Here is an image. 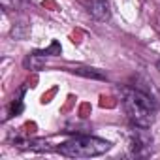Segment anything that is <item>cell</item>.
I'll list each match as a JSON object with an SVG mask.
<instances>
[{
    "mask_svg": "<svg viewBox=\"0 0 160 160\" xmlns=\"http://www.w3.org/2000/svg\"><path fill=\"white\" fill-rule=\"evenodd\" d=\"M89 12L96 21H108L111 17V6L109 0H91Z\"/></svg>",
    "mask_w": 160,
    "mask_h": 160,
    "instance_id": "277c9868",
    "label": "cell"
},
{
    "mask_svg": "<svg viewBox=\"0 0 160 160\" xmlns=\"http://www.w3.org/2000/svg\"><path fill=\"white\" fill-rule=\"evenodd\" d=\"M121 100H122V108H124L128 119L132 121V124L149 128L154 122L156 102L147 92H143L139 89H122Z\"/></svg>",
    "mask_w": 160,
    "mask_h": 160,
    "instance_id": "6da1fadb",
    "label": "cell"
},
{
    "mask_svg": "<svg viewBox=\"0 0 160 160\" xmlns=\"http://www.w3.org/2000/svg\"><path fill=\"white\" fill-rule=\"evenodd\" d=\"M111 149V143L94 136H77L72 138L57 147V151L62 156L68 158H91V156H100Z\"/></svg>",
    "mask_w": 160,
    "mask_h": 160,
    "instance_id": "7a4b0ae2",
    "label": "cell"
},
{
    "mask_svg": "<svg viewBox=\"0 0 160 160\" xmlns=\"http://www.w3.org/2000/svg\"><path fill=\"white\" fill-rule=\"evenodd\" d=\"M152 149V138L143 126H136L128 134V151L132 156H147Z\"/></svg>",
    "mask_w": 160,
    "mask_h": 160,
    "instance_id": "3957f363",
    "label": "cell"
},
{
    "mask_svg": "<svg viewBox=\"0 0 160 160\" xmlns=\"http://www.w3.org/2000/svg\"><path fill=\"white\" fill-rule=\"evenodd\" d=\"M0 4H2L6 10H15L19 6V0H0Z\"/></svg>",
    "mask_w": 160,
    "mask_h": 160,
    "instance_id": "8992f818",
    "label": "cell"
},
{
    "mask_svg": "<svg viewBox=\"0 0 160 160\" xmlns=\"http://www.w3.org/2000/svg\"><path fill=\"white\" fill-rule=\"evenodd\" d=\"M73 73L77 75H85V77H92V79H106V75L98 70H92V68H75Z\"/></svg>",
    "mask_w": 160,
    "mask_h": 160,
    "instance_id": "5b68a950",
    "label": "cell"
},
{
    "mask_svg": "<svg viewBox=\"0 0 160 160\" xmlns=\"http://www.w3.org/2000/svg\"><path fill=\"white\" fill-rule=\"evenodd\" d=\"M156 70H158V73H160V58H158V62H156Z\"/></svg>",
    "mask_w": 160,
    "mask_h": 160,
    "instance_id": "52a82bcc",
    "label": "cell"
}]
</instances>
